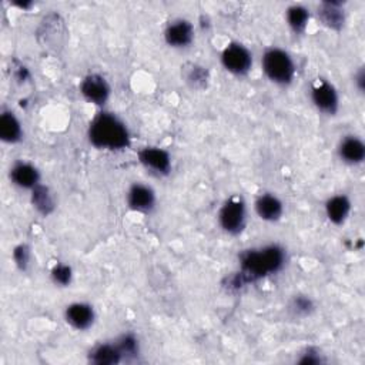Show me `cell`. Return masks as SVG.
Segmentation results:
<instances>
[{"instance_id":"1","label":"cell","mask_w":365,"mask_h":365,"mask_svg":"<svg viewBox=\"0 0 365 365\" xmlns=\"http://www.w3.org/2000/svg\"><path fill=\"white\" fill-rule=\"evenodd\" d=\"M284 250L278 246H267L260 250H248L241 254V271L230 278V288H241L243 286L259 280L270 274L280 271L284 266Z\"/></svg>"},{"instance_id":"2","label":"cell","mask_w":365,"mask_h":365,"mask_svg":"<svg viewBox=\"0 0 365 365\" xmlns=\"http://www.w3.org/2000/svg\"><path fill=\"white\" fill-rule=\"evenodd\" d=\"M89 140L97 148L123 150L130 144L126 124L112 113L97 115L89 127Z\"/></svg>"},{"instance_id":"3","label":"cell","mask_w":365,"mask_h":365,"mask_svg":"<svg viewBox=\"0 0 365 365\" xmlns=\"http://www.w3.org/2000/svg\"><path fill=\"white\" fill-rule=\"evenodd\" d=\"M263 70L266 76L277 84H288L295 75L294 61L282 49H270L263 56Z\"/></svg>"},{"instance_id":"4","label":"cell","mask_w":365,"mask_h":365,"mask_svg":"<svg viewBox=\"0 0 365 365\" xmlns=\"http://www.w3.org/2000/svg\"><path fill=\"white\" fill-rule=\"evenodd\" d=\"M220 226L230 234H239L246 226V204L241 199L233 197L224 203L219 214Z\"/></svg>"},{"instance_id":"5","label":"cell","mask_w":365,"mask_h":365,"mask_svg":"<svg viewBox=\"0 0 365 365\" xmlns=\"http://www.w3.org/2000/svg\"><path fill=\"white\" fill-rule=\"evenodd\" d=\"M221 61L228 72L234 75H246L251 69L253 57L246 46L240 43H231L224 49Z\"/></svg>"},{"instance_id":"6","label":"cell","mask_w":365,"mask_h":365,"mask_svg":"<svg viewBox=\"0 0 365 365\" xmlns=\"http://www.w3.org/2000/svg\"><path fill=\"white\" fill-rule=\"evenodd\" d=\"M311 99L317 109L327 115H335L338 110V95L334 86L326 80H317L313 86Z\"/></svg>"},{"instance_id":"7","label":"cell","mask_w":365,"mask_h":365,"mask_svg":"<svg viewBox=\"0 0 365 365\" xmlns=\"http://www.w3.org/2000/svg\"><path fill=\"white\" fill-rule=\"evenodd\" d=\"M80 92L86 100L97 106H103L110 97V86L104 77L99 75H90L81 81Z\"/></svg>"},{"instance_id":"8","label":"cell","mask_w":365,"mask_h":365,"mask_svg":"<svg viewBox=\"0 0 365 365\" xmlns=\"http://www.w3.org/2000/svg\"><path fill=\"white\" fill-rule=\"evenodd\" d=\"M193 36H195V30H193L191 23H188L187 20L173 21V23L167 26L164 33L166 41L173 48L188 46L193 40Z\"/></svg>"},{"instance_id":"9","label":"cell","mask_w":365,"mask_h":365,"mask_svg":"<svg viewBox=\"0 0 365 365\" xmlns=\"http://www.w3.org/2000/svg\"><path fill=\"white\" fill-rule=\"evenodd\" d=\"M139 159L141 164L152 168L157 173L167 175L171 168V160L167 152L159 147H146L139 153Z\"/></svg>"},{"instance_id":"10","label":"cell","mask_w":365,"mask_h":365,"mask_svg":"<svg viewBox=\"0 0 365 365\" xmlns=\"http://www.w3.org/2000/svg\"><path fill=\"white\" fill-rule=\"evenodd\" d=\"M127 203L132 210L150 211L156 203L155 191L144 184H135L128 190Z\"/></svg>"},{"instance_id":"11","label":"cell","mask_w":365,"mask_h":365,"mask_svg":"<svg viewBox=\"0 0 365 365\" xmlns=\"http://www.w3.org/2000/svg\"><path fill=\"white\" fill-rule=\"evenodd\" d=\"M66 321L76 330H88L95 321L93 307L84 303H75L66 308Z\"/></svg>"},{"instance_id":"12","label":"cell","mask_w":365,"mask_h":365,"mask_svg":"<svg viewBox=\"0 0 365 365\" xmlns=\"http://www.w3.org/2000/svg\"><path fill=\"white\" fill-rule=\"evenodd\" d=\"M12 181L21 188H34L39 184V171L29 163H17L10 170Z\"/></svg>"},{"instance_id":"13","label":"cell","mask_w":365,"mask_h":365,"mask_svg":"<svg viewBox=\"0 0 365 365\" xmlns=\"http://www.w3.org/2000/svg\"><path fill=\"white\" fill-rule=\"evenodd\" d=\"M318 16L323 23L334 30H339L344 26L346 21V14L344 9H342L341 3L338 2H324L321 3L318 8Z\"/></svg>"},{"instance_id":"14","label":"cell","mask_w":365,"mask_h":365,"mask_svg":"<svg viewBox=\"0 0 365 365\" xmlns=\"http://www.w3.org/2000/svg\"><path fill=\"white\" fill-rule=\"evenodd\" d=\"M255 211L266 221H277L283 216V203L273 195H264L257 199Z\"/></svg>"},{"instance_id":"15","label":"cell","mask_w":365,"mask_h":365,"mask_svg":"<svg viewBox=\"0 0 365 365\" xmlns=\"http://www.w3.org/2000/svg\"><path fill=\"white\" fill-rule=\"evenodd\" d=\"M341 159L350 164H359L365 159V144L354 136H348L339 144Z\"/></svg>"},{"instance_id":"16","label":"cell","mask_w":365,"mask_h":365,"mask_svg":"<svg viewBox=\"0 0 365 365\" xmlns=\"http://www.w3.org/2000/svg\"><path fill=\"white\" fill-rule=\"evenodd\" d=\"M351 211V201L346 196H334L326 204L327 217L331 223L339 226L348 219Z\"/></svg>"},{"instance_id":"17","label":"cell","mask_w":365,"mask_h":365,"mask_svg":"<svg viewBox=\"0 0 365 365\" xmlns=\"http://www.w3.org/2000/svg\"><path fill=\"white\" fill-rule=\"evenodd\" d=\"M0 139L6 143H17L21 139V126L13 113L5 112L0 116Z\"/></svg>"},{"instance_id":"18","label":"cell","mask_w":365,"mask_h":365,"mask_svg":"<svg viewBox=\"0 0 365 365\" xmlns=\"http://www.w3.org/2000/svg\"><path fill=\"white\" fill-rule=\"evenodd\" d=\"M123 359V354L117 344H103L90 353V361L96 365H115Z\"/></svg>"},{"instance_id":"19","label":"cell","mask_w":365,"mask_h":365,"mask_svg":"<svg viewBox=\"0 0 365 365\" xmlns=\"http://www.w3.org/2000/svg\"><path fill=\"white\" fill-rule=\"evenodd\" d=\"M32 203L36 207V210L45 216H49V214L55 210V200L50 195V191L48 187L37 184L33 191H32Z\"/></svg>"},{"instance_id":"20","label":"cell","mask_w":365,"mask_h":365,"mask_svg":"<svg viewBox=\"0 0 365 365\" xmlns=\"http://www.w3.org/2000/svg\"><path fill=\"white\" fill-rule=\"evenodd\" d=\"M310 12L299 5H294L287 10V21L294 32H303L307 28Z\"/></svg>"},{"instance_id":"21","label":"cell","mask_w":365,"mask_h":365,"mask_svg":"<svg viewBox=\"0 0 365 365\" xmlns=\"http://www.w3.org/2000/svg\"><path fill=\"white\" fill-rule=\"evenodd\" d=\"M186 69V81L195 89H203L207 86L208 73L204 68L197 66V64H188Z\"/></svg>"},{"instance_id":"22","label":"cell","mask_w":365,"mask_h":365,"mask_svg":"<svg viewBox=\"0 0 365 365\" xmlns=\"http://www.w3.org/2000/svg\"><path fill=\"white\" fill-rule=\"evenodd\" d=\"M117 347L120 348L123 357H133L139 354V344H137V339L133 335H123L119 341H117Z\"/></svg>"},{"instance_id":"23","label":"cell","mask_w":365,"mask_h":365,"mask_svg":"<svg viewBox=\"0 0 365 365\" xmlns=\"http://www.w3.org/2000/svg\"><path fill=\"white\" fill-rule=\"evenodd\" d=\"M52 277L57 284L69 286L72 282V268L69 266L57 264V266H55V268L52 271Z\"/></svg>"},{"instance_id":"24","label":"cell","mask_w":365,"mask_h":365,"mask_svg":"<svg viewBox=\"0 0 365 365\" xmlns=\"http://www.w3.org/2000/svg\"><path fill=\"white\" fill-rule=\"evenodd\" d=\"M13 259H14V262H16V264H17L19 268L26 270L28 266H29V260H30V251H29V248L26 246H23V244L17 246L14 248V251H13Z\"/></svg>"},{"instance_id":"25","label":"cell","mask_w":365,"mask_h":365,"mask_svg":"<svg viewBox=\"0 0 365 365\" xmlns=\"http://www.w3.org/2000/svg\"><path fill=\"white\" fill-rule=\"evenodd\" d=\"M293 308L298 313V314H308L313 310V303L308 297H303V295H298L294 303H293Z\"/></svg>"},{"instance_id":"26","label":"cell","mask_w":365,"mask_h":365,"mask_svg":"<svg viewBox=\"0 0 365 365\" xmlns=\"http://www.w3.org/2000/svg\"><path fill=\"white\" fill-rule=\"evenodd\" d=\"M355 84H357V89L364 93V89H365V72H364V68H361L358 70V73L355 75Z\"/></svg>"},{"instance_id":"27","label":"cell","mask_w":365,"mask_h":365,"mask_svg":"<svg viewBox=\"0 0 365 365\" xmlns=\"http://www.w3.org/2000/svg\"><path fill=\"white\" fill-rule=\"evenodd\" d=\"M319 361H321L319 357L317 354L311 353V351H308L307 354H304V357L302 359H299V362H302V364H317Z\"/></svg>"}]
</instances>
